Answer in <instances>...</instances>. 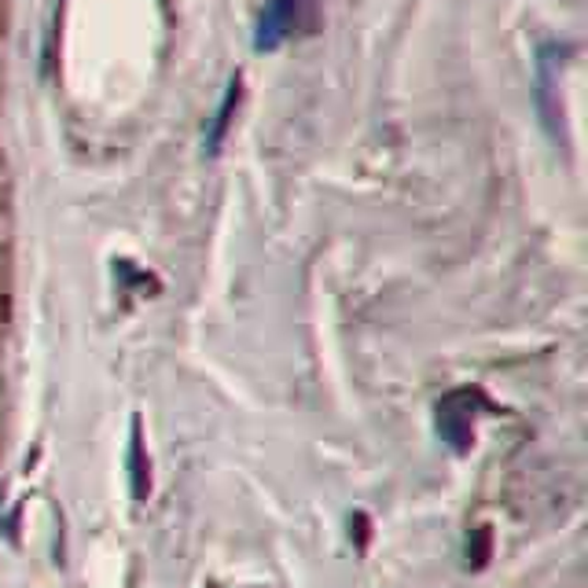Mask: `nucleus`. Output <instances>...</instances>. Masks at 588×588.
<instances>
[{
	"mask_svg": "<svg viewBox=\"0 0 588 588\" xmlns=\"http://www.w3.org/2000/svg\"><path fill=\"white\" fill-rule=\"evenodd\" d=\"M240 92H243V81L240 74H235L229 81V89H224V100H221V107H218V115H214L210 122V129H206V154H218L221 151V140H224V132H229V122L235 115V107H240Z\"/></svg>",
	"mask_w": 588,
	"mask_h": 588,
	"instance_id": "3",
	"label": "nucleus"
},
{
	"mask_svg": "<svg viewBox=\"0 0 588 588\" xmlns=\"http://www.w3.org/2000/svg\"><path fill=\"white\" fill-rule=\"evenodd\" d=\"M298 23V0H269L265 12L257 15V30H254V51H276L291 37V30Z\"/></svg>",
	"mask_w": 588,
	"mask_h": 588,
	"instance_id": "2",
	"label": "nucleus"
},
{
	"mask_svg": "<svg viewBox=\"0 0 588 588\" xmlns=\"http://www.w3.org/2000/svg\"><path fill=\"white\" fill-rule=\"evenodd\" d=\"M474 401H479V394H471V390H457V394H449L438 405V430L457 452H463L471 446Z\"/></svg>",
	"mask_w": 588,
	"mask_h": 588,
	"instance_id": "1",
	"label": "nucleus"
},
{
	"mask_svg": "<svg viewBox=\"0 0 588 588\" xmlns=\"http://www.w3.org/2000/svg\"><path fill=\"white\" fill-rule=\"evenodd\" d=\"M486 544H489V530H479V533H474V541H468V549H474V555H468V560H471L474 566L486 563V555H489Z\"/></svg>",
	"mask_w": 588,
	"mask_h": 588,
	"instance_id": "5",
	"label": "nucleus"
},
{
	"mask_svg": "<svg viewBox=\"0 0 588 588\" xmlns=\"http://www.w3.org/2000/svg\"><path fill=\"white\" fill-rule=\"evenodd\" d=\"M129 482H132V497L137 500H143L151 493V463H148V452H143L140 419H132V435H129Z\"/></svg>",
	"mask_w": 588,
	"mask_h": 588,
	"instance_id": "4",
	"label": "nucleus"
}]
</instances>
